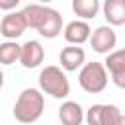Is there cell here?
Segmentation results:
<instances>
[{
  "mask_svg": "<svg viewBox=\"0 0 125 125\" xmlns=\"http://www.w3.org/2000/svg\"><path fill=\"white\" fill-rule=\"evenodd\" d=\"M45 107V98L37 88H25L14 105V117L20 123H35Z\"/></svg>",
  "mask_w": 125,
  "mask_h": 125,
  "instance_id": "1",
  "label": "cell"
},
{
  "mask_svg": "<svg viewBox=\"0 0 125 125\" xmlns=\"http://www.w3.org/2000/svg\"><path fill=\"white\" fill-rule=\"evenodd\" d=\"M39 88L43 94H49L57 100H62L70 94V82L66 78V74L59 68V66H45L39 72Z\"/></svg>",
  "mask_w": 125,
  "mask_h": 125,
  "instance_id": "2",
  "label": "cell"
},
{
  "mask_svg": "<svg viewBox=\"0 0 125 125\" xmlns=\"http://www.w3.org/2000/svg\"><path fill=\"white\" fill-rule=\"evenodd\" d=\"M78 84L88 94H100L107 86V70L102 62H84L78 72Z\"/></svg>",
  "mask_w": 125,
  "mask_h": 125,
  "instance_id": "3",
  "label": "cell"
},
{
  "mask_svg": "<svg viewBox=\"0 0 125 125\" xmlns=\"http://www.w3.org/2000/svg\"><path fill=\"white\" fill-rule=\"evenodd\" d=\"M121 117L123 113L119 107L111 104H94L86 113L88 125H119Z\"/></svg>",
  "mask_w": 125,
  "mask_h": 125,
  "instance_id": "4",
  "label": "cell"
},
{
  "mask_svg": "<svg viewBox=\"0 0 125 125\" xmlns=\"http://www.w3.org/2000/svg\"><path fill=\"white\" fill-rule=\"evenodd\" d=\"M88 41H90V45H92V49L96 53L107 55V53L113 51V47L117 43V35L111 29V25H100V27H96L90 33V39Z\"/></svg>",
  "mask_w": 125,
  "mask_h": 125,
  "instance_id": "5",
  "label": "cell"
},
{
  "mask_svg": "<svg viewBox=\"0 0 125 125\" xmlns=\"http://www.w3.org/2000/svg\"><path fill=\"white\" fill-rule=\"evenodd\" d=\"M105 64V70L111 74V80L117 88H123L125 90V51L119 49V51H111L107 53V59L104 61Z\"/></svg>",
  "mask_w": 125,
  "mask_h": 125,
  "instance_id": "6",
  "label": "cell"
},
{
  "mask_svg": "<svg viewBox=\"0 0 125 125\" xmlns=\"http://www.w3.org/2000/svg\"><path fill=\"white\" fill-rule=\"evenodd\" d=\"M25 29L27 25H25V18L21 12H8L0 21V33L6 39H18L20 35H23Z\"/></svg>",
  "mask_w": 125,
  "mask_h": 125,
  "instance_id": "7",
  "label": "cell"
},
{
  "mask_svg": "<svg viewBox=\"0 0 125 125\" xmlns=\"http://www.w3.org/2000/svg\"><path fill=\"white\" fill-rule=\"evenodd\" d=\"M45 59V51L43 45L35 39H29L21 45V53H20V62L25 68H37Z\"/></svg>",
  "mask_w": 125,
  "mask_h": 125,
  "instance_id": "8",
  "label": "cell"
},
{
  "mask_svg": "<svg viewBox=\"0 0 125 125\" xmlns=\"http://www.w3.org/2000/svg\"><path fill=\"white\" fill-rule=\"evenodd\" d=\"M59 61H61V66L68 72L72 70H78L84 62H86V53L82 47L78 45H70V47H64L59 55Z\"/></svg>",
  "mask_w": 125,
  "mask_h": 125,
  "instance_id": "9",
  "label": "cell"
},
{
  "mask_svg": "<svg viewBox=\"0 0 125 125\" xmlns=\"http://www.w3.org/2000/svg\"><path fill=\"white\" fill-rule=\"evenodd\" d=\"M90 33H92L90 25L86 21H82V20H74V21L66 23V27H64V39L70 45H82V43H86L90 39Z\"/></svg>",
  "mask_w": 125,
  "mask_h": 125,
  "instance_id": "10",
  "label": "cell"
},
{
  "mask_svg": "<svg viewBox=\"0 0 125 125\" xmlns=\"http://www.w3.org/2000/svg\"><path fill=\"white\" fill-rule=\"evenodd\" d=\"M37 31H39L41 37L55 39V37L62 31V16H61L55 8H49V10H47V16H45L43 23L37 27Z\"/></svg>",
  "mask_w": 125,
  "mask_h": 125,
  "instance_id": "11",
  "label": "cell"
},
{
  "mask_svg": "<svg viewBox=\"0 0 125 125\" xmlns=\"http://www.w3.org/2000/svg\"><path fill=\"white\" fill-rule=\"evenodd\" d=\"M59 119L62 125H80L84 119V111H82L80 104L68 100L59 107Z\"/></svg>",
  "mask_w": 125,
  "mask_h": 125,
  "instance_id": "12",
  "label": "cell"
},
{
  "mask_svg": "<svg viewBox=\"0 0 125 125\" xmlns=\"http://www.w3.org/2000/svg\"><path fill=\"white\" fill-rule=\"evenodd\" d=\"M104 16L109 25H123L125 23V0H105Z\"/></svg>",
  "mask_w": 125,
  "mask_h": 125,
  "instance_id": "13",
  "label": "cell"
},
{
  "mask_svg": "<svg viewBox=\"0 0 125 125\" xmlns=\"http://www.w3.org/2000/svg\"><path fill=\"white\" fill-rule=\"evenodd\" d=\"M47 10H49V6H45V4H27L21 10V14L25 18V25L31 27V29H37L45 20Z\"/></svg>",
  "mask_w": 125,
  "mask_h": 125,
  "instance_id": "14",
  "label": "cell"
},
{
  "mask_svg": "<svg viewBox=\"0 0 125 125\" xmlns=\"http://www.w3.org/2000/svg\"><path fill=\"white\" fill-rule=\"evenodd\" d=\"M100 10V0H72V12L82 20L96 18Z\"/></svg>",
  "mask_w": 125,
  "mask_h": 125,
  "instance_id": "15",
  "label": "cell"
},
{
  "mask_svg": "<svg viewBox=\"0 0 125 125\" xmlns=\"http://www.w3.org/2000/svg\"><path fill=\"white\" fill-rule=\"evenodd\" d=\"M20 53L21 45H18L14 39L0 43V64H14L16 61H20Z\"/></svg>",
  "mask_w": 125,
  "mask_h": 125,
  "instance_id": "16",
  "label": "cell"
},
{
  "mask_svg": "<svg viewBox=\"0 0 125 125\" xmlns=\"http://www.w3.org/2000/svg\"><path fill=\"white\" fill-rule=\"evenodd\" d=\"M18 4H20V0H0V10L12 12V10H14Z\"/></svg>",
  "mask_w": 125,
  "mask_h": 125,
  "instance_id": "17",
  "label": "cell"
},
{
  "mask_svg": "<svg viewBox=\"0 0 125 125\" xmlns=\"http://www.w3.org/2000/svg\"><path fill=\"white\" fill-rule=\"evenodd\" d=\"M2 86H4V72L0 70V88H2Z\"/></svg>",
  "mask_w": 125,
  "mask_h": 125,
  "instance_id": "18",
  "label": "cell"
},
{
  "mask_svg": "<svg viewBox=\"0 0 125 125\" xmlns=\"http://www.w3.org/2000/svg\"><path fill=\"white\" fill-rule=\"evenodd\" d=\"M49 2H53V0H39V4H49Z\"/></svg>",
  "mask_w": 125,
  "mask_h": 125,
  "instance_id": "19",
  "label": "cell"
},
{
  "mask_svg": "<svg viewBox=\"0 0 125 125\" xmlns=\"http://www.w3.org/2000/svg\"><path fill=\"white\" fill-rule=\"evenodd\" d=\"M119 125H125V115L121 117V123H119Z\"/></svg>",
  "mask_w": 125,
  "mask_h": 125,
  "instance_id": "20",
  "label": "cell"
},
{
  "mask_svg": "<svg viewBox=\"0 0 125 125\" xmlns=\"http://www.w3.org/2000/svg\"><path fill=\"white\" fill-rule=\"evenodd\" d=\"M123 51H125V47H123Z\"/></svg>",
  "mask_w": 125,
  "mask_h": 125,
  "instance_id": "21",
  "label": "cell"
}]
</instances>
